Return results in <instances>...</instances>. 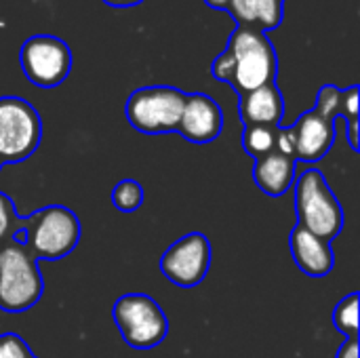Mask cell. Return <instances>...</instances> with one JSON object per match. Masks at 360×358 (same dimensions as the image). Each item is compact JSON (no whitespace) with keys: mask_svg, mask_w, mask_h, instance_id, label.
<instances>
[{"mask_svg":"<svg viewBox=\"0 0 360 358\" xmlns=\"http://www.w3.org/2000/svg\"><path fill=\"white\" fill-rule=\"evenodd\" d=\"M234 57L232 87L238 95L276 82L278 57L268 36L253 27H236L226 46Z\"/></svg>","mask_w":360,"mask_h":358,"instance_id":"6da1fadb","label":"cell"},{"mask_svg":"<svg viewBox=\"0 0 360 358\" xmlns=\"http://www.w3.org/2000/svg\"><path fill=\"white\" fill-rule=\"evenodd\" d=\"M295 211L300 226L327 243L344 228V209L319 169H308L295 179Z\"/></svg>","mask_w":360,"mask_h":358,"instance_id":"7a4b0ae2","label":"cell"},{"mask_svg":"<svg viewBox=\"0 0 360 358\" xmlns=\"http://www.w3.org/2000/svg\"><path fill=\"white\" fill-rule=\"evenodd\" d=\"M44 281L25 245L15 241L0 249V310L25 312L42 298Z\"/></svg>","mask_w":360,"mask_h":358,"instance_id":"3957f363","label":"cell"},{"mask_svg":"<svg viewBox=\"0 0 360 358\" xmlns=\"http://www.w3.org/2000/svg\"><path fill=\"white\" fill-rule=\"evenodd\" d=\"M78 241L80 222L68 207H44L27 217L25 243L34 260H61L76 249Z\"/></svg>","mask_w":360,"mask_h":358,"instance_id":"277c9868","label":"cell"},{"mask_svg":"<svg viewBox=\"0 0 360 358\" xmlns=\"http://www.w3.org/2000/svg\"><path fill=\"white\" fill-rule=\"evenodd\" d=\"M114 323L124 340L135 350H150L165 342L169 321L156 300L143 293H129L114 304Z\"/></svg>","mask_w":360,"mask_h":358,"instance_id":"5b68a950","label":"cell"},{"mask_svg":"<svg viewBox=\"0 0 360 358\" xmlns=\"http://www.w3.org/2000/svg\"><path fill=\"white\" fill-rule=\"evenodd\" d=\"M186 95L181 89L167 84L137 89L127 101V118L133 129L146 135L177 131Z\"/></svg>","mask_w":360,"mask_h":358,"instance_id":"8992f818","label":"cell"},{"mask_svg":"<svg viewBox=\"0 0 360 358\" xmlns=\"http://www.w3.org/2000/svg\"><path fill=\"white\" fill-rule=\"evenodd\" d=\"M42 139V120L32 103L21 97L0 99V160L21 162L30 158Z\"/></svg>","mask_w":360,"mask_h":358,"instance_id":"52a82bcc","label":"cell"},{"mask_svg":"<svg viewBox=\"0 0 360 358\" xmlns=\"http://www.w3.org/2000/svg\"><path fill=\"white\" fill-rule=\"evenodd\" d=\"M19 63L32 84L40 89H55L72 70V51L65 40L57 36L36 34L21 44Z\"/></svg>","mask_w":360,"mask_h":358,"instance_id":"ba28073f","label":"cell"},{"mask_svg":"<svg viewBox=\"0 0 360 358\" xmlns=\"http://www.w3.org/2000/svg\"><path fill=\"white\" fill-rule=\"evenodd\" d=\"M211 268V243L200 232H190L175 241L160 260L162 274L177 287H196Z\"/></svg>","mask_w":360,"mask_h":358,"instance_id":"9c48e42d","label":"cell"},{"mask_svg":"<svg viewBox=\"0 0 360 358\" xmlns=\"http://www.w3.org/2000/svg\"><path fill=\"white\" fill-rule=\"evenodd\" d=\"M224 129V114L219 103L205 95L192 93L186 95L184 112L177 124V131L192 143H209L219 137Z\"/></svg>","mask_w":360,"mask_h":358,"instance_id":"30bf717a","label":"cell"},{"mask_svg":"<svg viewBox=\"0 0 360 358\" xmlns=\"http://www.w3.org/2000/svg\"><path fill=\"white\" fill-rule=\"evenodd\" d=\"M295 133V160L316 162L321 160L335 141V120L321 116L316 110L304 112L293 124Z\"/></svg>","mask_w":360,"mask_h":358,"instance_id":"8fae6325","label":"cell"},{"mask_svg":"<svg viewBox=\"0 0 360 358\" xmlns=\"http://www.w3.org/2000/svg\"><path fill=\"white\" fill-rule=\"evenodd\" d=\"M289 249H291L293 262L306 276H312V279L327 276V274H331V270L335 266V255H333L331 243L319 238L316 234L308 232L300 224L293 228V232L289 236Z\"/></svg>","mask_w":360,"mask_h":358,"instance_id":"7c38bea8","label":"cell"},{"mask_svg":"<svg viewBox=\"0 0 360 358\" xmlns=\"http://www.w3.org/2000/svg\"><path fill=\"white\" fill-rule=\"evenodd\" d=\"M238 116L245 127H281L285 99L276 82L238 95Z\"/></svg>","mask_w":360,"mask_h":358,"instance_id":"4fadbf2b","label":"cell"},{"mask_svg":"<svg viewBox=\"0 0 360 358\" xmlns=\"http://www.w3.org/2000/svg\"><path fill=\"white\" fill-rule=\"evenodd\" d=\"M295 165L297 160L281 154L278 150L255 160L253 179L262 192L268 196H283L295 181Z\"/></svg>","mask_w":360,"mask_h":358,"instance_id":"5bb4252c","label":"cell"},{"mask_svg":"<svg viewBox=\"0 0 360 358\" xmlns=\"http://www.w3.org/2000/svg\"><path fill=\"white\" fill-rule=\"evenodd\" d=\"M283 2L285 0H228L226 11L236 19L238 27H253L266 34L283 23Z\"/></svg>","mask_w":360,"mask_h":358,"instance_id":"9a60e30c","label":"cell"},{"mask_svg":"<svg viewBox=\"0 0 360 358\" xmlns=\"http://www.w3.org/2000/svg\"><path fill=\"white\" fill-rule=\"evenodd\" d=\"M276 131L278 127H245L243 148L255 160L276 150Z\"/></svg>","mask_w":360,"mask_h":358,"instance_id":"2e32d148","label":"cell"},{"mask_svg":"<svg viewBox=\"0 0 360 358\" xmlns=\"http://www.w3.org/2000/svg\"><path fill=\"white\" fill-rule=\"evenodd\" d=\"M333 325L348 340H359V293H350L335 306Z\"/></svg>","mask_w":360,"mask_h":358,"instance_id":"e0dca14e","label":"cell"},{"mask_svg":"<svg viewBox=\"0 0 360 358\" xmlns=\"http://www.w3.org/2000/svg\"><path fill=\"white\" fill-rule=\"evenodd\" d=\"M112 203L122 213H133L143 205V188L135 179H122L114 186Z\"/></svg>","mask_w":360,"mask_h":358,"instance_id":"ac0fdd59","label":"cell"},{"mask_svg":"<svg viewBox=\"0 0 360 358\" xmlns=\"http://www.w3.org/2000/svg\"><path fill=\"white\" fill-rule=\"evenodd\" d=\"M27 228V217L25 219H19L15 215V205L13 200L0 192V241H4L6 236L13 238L15 232L19 230H25Z\"/></svg>","mask_w":360,"mask_h":358,"instance_id":"d6986e66","label":"cell"},{"mask_svg":"<svg viewBox=\"0 0 360 358\" xmlns=\"http://www.w3.org/2000/svg\"><path fill=\"white\" fill-rule=\"evenodd\" d=\"M314 110L329 120H335L338 116H342V89H338L333 84L321 87Z\"/></svg>","mask_w":360,"mask_h":358,"instance_id":"ffe728a7","label":"cell"},{"mask_svg":"<svg viewBox=\"0 0 360 358\" xmlns=\"http://www.w3.org/2000/svg\"><path fill=\"white\" fill-rule=\"evenodd\" d=\"M0 358H36L30 346L15 333L0 335Z\"/></svg>","mask_w":360,"mask_h":358,"instance_id":"44dd1931","label":"cell"},{"mask_svg":"<svg viewBox=\"0 0 360 358\" xmlns=\"http://www.w3.org/2000/svg\"><path fill=\"white\" fill-rule=\"evenodd\" d=\"M211 72H213V76L219 80V82H232V76H234V57H232V53L226 49V51H221L217 57H215V61H213V65H211Z\"/></svg>","mask_w":360,"mask_h":358,"instance_id":"7402d4cb","label":"cell"},{"mask_svg":"<svg viewBox=\"0 0 360 358\" xmlns=\"http://www.w3.org/2000/svg\"><path fill=\"white\" fill-rule=\"evenodd\" d=\"M342 116L346 118V122L359 120V84L342 91Z\"/></svg>","mask_w":360,"mask_h":358,"instance_id":"603a6c76","label":"cell"},{"mask_svg":"<svg viewBox=\"0 0 360 358\" xmlns=\"http://www.w3.org/2000/svg\"><path fill=\"white\" fill-rule=\"evenodd\" d=\"M276 150L285 156H291L295 158V133H293V127L289 129H281L276 131Z\"/></svg>","mask_w":360,"mask_h":358,"instance_id":"cb8c5ba5","label":"cell"},{"mask_svg":"<svg viewBox=\"0 0 360 358\" xmlns=\"http://www.w3.org/2000/svg\"><path fill=\"white\" fill-rule=\"evenodd\" d=\"M338 358H359V340H346L338 350Z\"/></svg>","mask_w":360,"mask_h":358,"instance_id":"d4e9b609","label":"cell"},{"mask_svg":"<svg viewBox=\"0 0 360 358\" xmlns=\"http://www.w3.org/2000/svg\"><path fill=\"white\" fill-rule=\"evenodd\" d=\"M103 2L110 4V6H116V8H127V6H135V4H139L143 0H103Z\"/></svg>","mask_w":360,"mask_h":358,"instance_id":"484cf974","label":"cell"},{"mask_svg":"<svg viewBox=\"0 0 360 358\" xmlns=\"http://www.w3.org/2000/svg\"><path fill=\"white\" fill-rule=\"evenodd\" d=\"M205 2L213 8H219V11H226V6H228V0H205Z\"/></svg>","mask_w":360,"mask_h":358,"instance_id":"4316f807","label":"cell"},{"mask_svg":"<svg viewBox=\"0 0 360 358\" xmlns=\"http://www.w3.org/2000/svg\"><path fill=\"white\" fill-rule=\"evenodd\" d=\"M0 167H2V160H0Z\"/></svg>","mask_w":360,"mask_h":358,"instance_id":"83f0119b","label":"cell"}]
</instances>
